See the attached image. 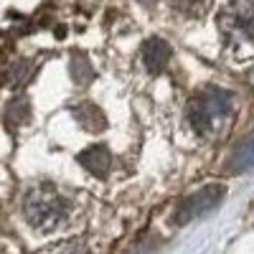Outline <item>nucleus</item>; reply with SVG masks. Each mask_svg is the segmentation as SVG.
Masks as SVG:
<instances>
[{
  "label": "nucleus",
  "mask_w": 254,
  "mask_h": 254,
  "mask_svg": "<svg viewBox=\"0 0 254 254\" xmlns=\"http://www.w3.org/2000/svg\"><path fill=\"white\" fill-rule=\"evenodd\" d=\"M234 117V99L224 89H206L188 104V120L198 135H219Z\"/></svg>",
  "instance_id": "obj_1"
},
{
  "label": "nucleus",
  "mask_w": 254,
  "mask_h": 254,
  "mask_svg": "<svg viewBox=\"0 0 254 254\" xmlns=\"http://www.w3.org/2000/svg\"><path fill=\"white\" fill-rule=\"evenodd\" d=\"M23 211H26V219L36 229L49 231V229L59 226L64 219V201L51 186H38V188L28 190V196L23 201Z\"/></svg>",
  "instance_id": "obj_2"
},
{
  "label": "nucleus",
  "mask_w": 254,
  "mask_h": 254,
  "mask_svg": "<svg viewBox=\"0 0 254 254\" xmlns=\"http://www.w3.org/2000/svg\"><path fill=\"white\" fill-rule=\"evenodd\" d=\"M224 193H226V190H224L221 186H206V188L196 190V193H190V196L178 206L176 221H178V224H188V221H193V219L208 214V211H214V208L221 203Z\"/></svg>",
  "instance_id": "obj_3"
},
{
  "label": "nucleus",
  "mask_w": 254,
  "mask_h": 254,
  "mask_svg": "<svg viewBox=\"0 0 254 254\" xmlns=\"http://www.w3.org/2000/svg\"><path fill=\"white\" fill-rule=\"evenodd\" d=\"M168 59H171V46H168L165 41L150 38V41L145 44V49H142V61H145L147 71L158 74V71L165 66V64H168Z\"/></svg>",
  "instance_id": "obj_4"
},
{
  "label": "nucleus",
  "mask_w": 254,
  "mask_h": 254,
  "mask_svg": "<svg viewBox=\"0 0 254 254\" xmlns=\"http://www.w3.org/2000/svg\"><path fill=\"white\" fill-rule=\"evenodd\" d=\"M79 163L87 168L89 173H94V176H104V173L110 171L112 158H110V153H107V147L97 145V147H89V150H84V153L79 155Z\"/></svg>",
  "instance_id": "obj_5"
},
{
  "label": "nucleus",
  "mask_w": 254,
  "mask_h": 254,
  "mask_svg": "<svg viewBox=\"0 0 254 254\" xmlns=\"http://www.w3.org/2000/svg\"><path fill=\"white\" fill-rule=\"evenodd\" d=\"M254 168V135H249L234 153V160H231V171H249Z\"/></svg>",
  "instance_id": "obj_6"
}]
</instances>
